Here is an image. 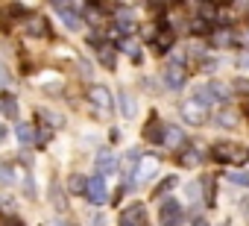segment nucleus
Here are the masks:
<instances>
[{
	"label": "nucleus",
	"instance_id": "1",
	"mask_svg": "<svg viewBox=\"0 0 249 226\" xmlns=\"http://www.w3.org/2000/svg\"><path fill=\"white\" fill-rule=\"evenodd\" d=\"M211 159L214 162H223V165H246L249 162V147L231 144V141H217L211 147Z\"/></svg>",
	"mask_w": 249,
	"mask_h": 226
},
{
	"label": "nucleus",
	"instance_id": "2",
	"mask_svg": "<svg viewBox=\"0 0 249 226\" xmlns=\"http://www.w3.org/2000/svg\"><path fill=\"white\" fill-rule=\"evenodd\" d=\"M159 168H161V159L156 156V153H147V156H141L138 159V168H135V182L132 185H144V182H150L156 173H159Z\"/></svg>",
	"mask_w": 249,
	"mask_h": 226
},
{
	"label": "nucleus",
	"instance_id": "3",
	"mask_svg": "<svg viewBox=\"0 0 249 226\" xmlns=\"http://www.w3.org/2000/svg\"><path fill=\"white\" fill-rule=\"evenodd\" d=\"M208 106L205 103H199L196 97L194 100H188L185 106H182V118H185V124L188 127H202V124H208Z\"/></svg>",
	"mask_w": 249,
	"mask_h": 226
},
{
	"label": "nucleus",
	"instance_id": "4",
	"mask_svg": "<svg viewBox=\"0 0 249 226\" xmlns=\"http://www.w3.org/2000/svg\"><path fill=\"white\" fill-rule=\"evenodd\" d=\"M196 100L205 103V106H208V103H226V100H229V88H226L223 82H208V85L199 88Z\"/></svg>",
	"mask_w": 249,
	"mask_h": 226
},
{
	"label": "nucleus",
	"instance_id": "5",
	"mask_svg": "<svg viewBox=\"0 0 249 226\" xmlns=\"http://www.w3.org/2000/svg\"><path fill=\"white\" fill-rule=\"evenodd\" d=\"M159 217H161V226H182V206L173 197H164V203L159 208Z\"/></svg>",
	"mask_w": 249,
	"mask_h": 226
},
{
	"label": "nucleus",
	"instance_id": "6",
	"mask_svg": "<svg viewBox=\"0 0 249 226\" xmlns=\"http://www.w3.org/2000/svg\"><path fill=\"white\" fill-rule=\"evenodd\" d=\"M88 100H91L100 112H106V115L114 109V97H111V91H108L106 85H91V88H88Z\"/></svg>",
	"mask_w": 249,
	"mask_h": 226
},
{
	"label": "nucleus",
	"instance_id": "7",
	"mask_svg": "<svg viewBox=\"0 0 249 226\" xmlns=\"http://www.w3.org/2000/svg\"><path fill=\"white\" fill-rule=\"evenodd\" d=\"M164 82H167V88L179 91V88L188 82V71H185V65H182V62H170V65L164 68Z\"/></svg>",
	"mask_w": 249,
	"mask_h": 226
},
{
	"label": "nucleus",
	"instance_id": "8",
	"mask_svg": "<svg viewBox=\"0 0 249 226\" xmlns=\"http://www.w3.org/2000/svg\"><path fill=\"white\" fill-rule=\"evenodd\" d=\"M85 194H88V200H91L94 206H103V203L108 200V191H106L103 176H91V179H88V185H85Z\"/></svg>",
	"mask_w": 249,
	"mask_h": 226
},
{
	"label": "nucleus",
	"instance_id": "9",
	"mask_svg": "<svg viewBox=\"0 0 249 226\" xmlns=\"http://www.w3.org/2000/svg\"><path fill=\"white\" fill-rule=\"evenodd\" d=\"M53 6H56V12L62 15V21H65L68 30H79V27H82V18L76 15V6H68V3H53Z\"/></svg>",
	"mask_w": 249,
	"mask_h": 226
},
{
	"label": "nucleus",
	"instance_id": "10",
	"mask_svg": "<svg viewBox=\"0 0 249 226\" xmlns=\"http://www.w3.org/2000/svg\"><path fill=\"white\" fill-rule=\"evenodd\" d=\"M185 132L179 130V127H164V138H161V144L164 147H170V150H179V147H185Z\"/></svg>",
	"mask_w": 249,
	"mask_h": 226
},
{
	"label": "nucleus",
	"instance_id": "11",
	"mask_svg": "<svg viewBox=\"0 0 249 226\" xmlns=\"http://www.w3.org/2000/svg\"><path fill=\"white\" fill-rule=\"evenodd\" d=\"M144 217H147V211H144V206H141V203L129 206L126 211L120 214V220H126V223H135V226H144Z\"/></svg>",
	"mask_w": 249,
	"mask_h": 226
},
{
	"label": "nucleus",
	"instance_id": "12",
	"mask_svg": "<svg viewBox=\"0 0 249 226\" xmlns=\"http://www.w3.org/2000/svg\"><path fill=\"white\" fill-rule=\"evenodd\" d=\"M117 100H120V112H123V118H135V112H138L135 97H132L129 91H120V94H117Z\"/></svg>",
	"mask_w": 249,
	"mask_h": 226
},
{
	"label": "nucleus",
	"instance_id": "13",
	"mask_svg": "<svg viewBox=\"0 0 249 226\" xmlns=\"http://www.w3.org/2000/svg\"><path fill=\"white\" fill-rule=\"evenodd\" d=\"M111 170H117V159H114L111 153H100V156H97V176L111 173Z\"/></svg>",
	"mask_w": 249,
	"mask_h": 226
},
{
	"label": "nucleus",
	"instance_id": "14",
	"mask_svg": "<svg viewBox=\"0 0 249 226\" xmlns=\"http://www.w3.org/2000/svg\"><path fill=\"white\" fill-rule=\"evenodd\" d=\"M0 109H3V115H9V118H18V100L6 91L3 97H0Z\"/></svg>",
	"mask_w": 249,
	"mask_h": 226
},
{
	"label": "nucleus",
	"instance_id": "15",
	"mask_svg": "<svg viewBox=\"0 0 249 226\" xmlns=\"http://www.w3.org/2000/svg\"><path fill=\"white\" fill-rule=\"evenodd\" d=\"M27 30L33 33V36H50V30H47V21L41 18V15H36V18H30V24H27Z\"/></svg>",
	"mask_w": 249,
	"mask_h": 226
},
{
	"label": "nucleus",
	"instance_id": "16",
	"mask_svg": "<svg viewBox=\"0 0 249 226\" xmlns=\"http://www.w3.org/2000/svg\"><path fill=\"white\" fill-rule=\"evenodd\" d=\"M173 38H176V36H173L170 30H161V33L156 36V50H159V53H167V50L173 47Z\"/></svg>",
	"mask_w": 249,
	"mask_h": 226
},
{
	"label": "nucleus",
	"instance_id": "17",
	"mask_svg": "<svg viewBox=\"0 0 249 226\" xmlns=\"http://www.w3.org/2000/svg\"><path fill=\"white\" fill-rule=\"evenodd\" d=\"M144 132H147V138H150V141H156V144H161V138H164V127L159 124V118H153V121L147 124V130H144Z\"/></svg>",
	"mask_w": 249,
	"mask_h": 226
},
{
	"label": "nucleus",
	"instance_id": "18",
	"mask_svg": "<svg viewBox=\"0 0 249 226\" xmlns=\"http://www.w3.org/2000/svg\"><path fill=\"white\" fill-rule=\"evenodd\" d=\"M188 30H191L194 36H211V21H205V18H194Z\"/></svg>",
	"mask_w": 249,
	"mask_h": 226
},
{
	"label": "nucleus",
	"instance_id": "19",
	"mask_svg": "<svg viewBox=\"0 0 249 226\" xmlns=\"http://www.w3.org/2000/svg\"><path fill=\"white\" fill-rule=\"evenodd\" d=\"M211 41H214L217 47H229V44H231V30H226V27L214 30V33H211Z\"/></svg>",
	"mask_w": 249,
	"mask_h": 226
},
{
	"label": "nucleus",
	"instance_id": "20",
	"mask_svg": "<svg viewBox=\"0 0 249 226\" xmlns=\"http://www.w3.org/2000/svg\"><path fill=\"white\" fill-rule=\"evenodd\" d=\"M38 118H41V121H47L50 127H65V118L59 115V112H50V109H41V112H38Z\"/></svg>",
	"mask_w": 249,
	"mask_h": 226
},
{
	"label": "nucleus",
	"instance_id": "21",
	"mask_svg": "<svg viewBox=\"0 0 249 226\" xmlns=\"http://www.w3.org/2000/svg\"><path fill=\"white\" fill-rule=\"evenodd\" d=\"M33 138H36V130L30 124H18V141L21 144H33Z\"/></svg>",
	"mask_w": 249,
	"mask_h": 226
},
{
	"label": "nucleus",
	"instance_id": "22",
	"mask_svg": "<svg viewBox=\"0 0 249 226\" xmlns=\"http://www.w3.org/2000/svg\"><path fill=\"white\" fill-rule=\"evenodd\" d=\"M85 185H88V179H85V176H79V173H73V176L68 179V188H71L73 194H85Z\"/></svg>",
	"mask_w": 249,
	"mask_h": 226
},
{
	"label": "nucleus",
	"instance_id": "23",
	"mask_svg": "<svg viewBox=\"0 0 249 226\" xmlns=\"http://www.w3.org/2000/svg\"><path fill=\"white\" fill-rule=\"evenodd\" d=\"M217 121H220L223 127H234V124H237V115H234L231 109H220V112H217Z\"/></svg>",
	"mask_w": 249,
	"mask_h": 226
},
{
	"label": "nucleus",
	"instance_id": "24",
	"mask_svg": "<svg viewBox=\"0 0 249 226\" xmlns=\"http://www.w3.org/2000/svg\"><path fill=\"white\" fill-rule=\"evenodd\" d=\"M179 165H185V168H196V165H199V153H196V150H185V153L179 156Z\"/></svg>",
	"mask_w": 249,
	"mask_h": 226
},
{
	"label": "nucleus",
	"instance_id": "25",
	"mask_svg": "<svg viewBox=\"0 0 249 226\" xmlns=\"http://www.w3.org/2000/svg\"><path fill=\"white\" fill-rule=\"evenodd\" d=\"M82 12H85V18H88L91 24H97V21H100V12H103V6H97V3H88V6H82Z\"/></svg>",
	"mask_w": 249,
	"mask_h": 226
},
{
	"label": "nucleus",
	"instance_id": "26",
	"mask_svg": "<svg viewBox=\"0 0 249 226\" xmlns=\"http://www.w3.org/2000/svg\"><path fill=\"white\" fill-rule=\"evenodd\" d=\"M117 44H120V50H123V53H129L132 59H141V53H138V44H135L132 38H129V41L123 38V41H117Z\"/></svg>",
	"mask_w": 249,
	"mask_h": 226
},
{
	"label": "nucleus",
	"instance_id": "27",
	"mask_svg": "<svg viewBox=\"0 0 249 226\" xmlns=\"http://www.w3.org/2000/svg\"><path fill=\"white\" fill-rule=\"evenodd\" d=\"M229 182H231V185H249V173H243V170H231V173H229Z\"/></svg>",
	"mask_w": 249,
	"mask_h": 226
},
{
	"label": "nucleus",
	"instance_id": "28",
	"mask_svg": "<svg viewBox=\"0 0 249 226\" xmlns=\"http://www.w3.org/2000/svg\"><path fill=\"white\" fill-rule=\"evenodd\" d=\"M100 59H103L106 68H114V50L111 47H100Z\"/></svg>",
	"mask_w": 249,
	"mask_h": 226
},
{
	"label": "nucleus",
	"instance_id": "29",
	"mask_svg": "<svg viewBox=\"0 0 249 226\" xmlns=\"http://www.w3.org/2000/svg\"><path fill=\"white\" fill-rule=\"evenodd\" d=\"M170 188H176V176H164V182L156 188V197H161V194H167Z\"/></svg>",
	"mask_w": 249,
	"mask_h": 226
},
{
	"label": "nucleus",
	"instance_id": "30",
	"mask_svg": "<svg viewBox=\"0 0 249 226\" xmlns=\"http://www.w3.org/2000/svg\"><path fill=\"white\" fill-rule=\"evenodd\" d=\"M202 188H205V203H208V206H214V194H217V191H214V179L208 176V179L202 182Z\"/></svg>",
	"mask_w": 249,
	"mask_h": 226
},
{
	"label": "nucleus",
	"instance_id": "31",
	"mask_svg": "<svg viewBox=\"0 0 249 226\" xmlns=\"http://www.w3.org/2000/svg\"><path fill=\"white\" fill-rule=\"evenodd\" d=\"M0 85H3V88H9V85H12V76H9V71H6V65H3V62H0Z\"/></svg>",
	"mask_w": 249,
	"mask_h": 226
},
{
	"label": "nucleus",
	"instance_id": "32",
	"mask_svg": "<svg viewBox=\"0 0 249 226\" xmlns=\"http://www.w3.org/2000/svg\"><path fill=\"white\" fill-rule=\"evenodd\" d=\"M0 182H3V185H12V168L3 165V170H0Z\"/></svg>",
	"mask_w": 249,
	"mask_h": 226
},
{
	"label": "nucleus",
	"instance_id": "33",
	"mask_svg": "<svg viewBox=\"0 0 249 226\" xmlns=\"http://www.w3.org/2000/svg\"><path fill=\"white\" fill-rule=\"evenodd\" d=\"M0 211H15V203L9 197H0Z\"/></svg>",
	"mask_w": 249,
	"mask_h": 226
},
{
	"label": "nucleus",
	"instance_id": "34",
	"mask_svg": "<svg viewBox=\"0 0 249 226\" xmlns=\"http://www.w3.org/2000/svg\"><path fill=\"white\" fill-rule=\"evenodd\" d=\"M199 68H202L205 74H214V71H217V62H214V59H205V62H202Z\"/></svg>",
	"mask_w": 249,
	"mask_h": 226
},
{
	"label": "nucleus",
	"instance_id": "35",
	"mask_svg": "<svg viewBox=\"0 0 249 226\" xmlns=\"http://www.w3.org/2000/svg\"><path fill=\"white\" fill-rule=\"evenodd\" d=\"M188 194H191V200H199V185L191 182V185H188Z\"/></svg>",
	"mask_w": 249,
	"mask_h": 226
},
{
	"label": "nucleus",
	"instance_id": "36",
	"mask_svg": "<svg viewBox=\"0 0 249 226\" xmlns=\"http://www.w3.org/2000/svg\"><path fill=\"white\" fill-rule=\"evenodd\" d=\"M91 223H94V226H103V223H106V220H103V217H100V214H94V217H91Z\"/></svg>",
	"mask_w": 249,
	"mask_h": 226
},
{
	"label": "nucleus",
	"instance_id": "37",
	"mask_svg": "<svg viewBox=\"0 0 249 226\" xmlns=\"http://www.w3.org/2000/svg\"><path fill=\"white\" fill-rule=\"evenodd\" d=\"M243 211H246V217H249V200H243Z\"/></svg>",
	"mask_w": 249,
	"mask_h": 226
},
{
	"label": "nucleus",
	"instance_id": "38",
	"mask_svg": "<svg viewBox=\"0 0 249 226\" xmlns=\"http://www.w3.org/2000/svg\"><path fill=\"white\" fill-rule=\"evenodd\" d=\"M53 226H73V223H65V220H56Z\"/></svg>",
	"mask_w": 249,
	"mask_h": 226
},
{
	"label": "nucleus",
	"instance_id": "39",
	"mask_svg": "<svg viewBox=\"0 0 249 226\" xmlns=\"http://www.w3.org/2000/svg\"><path fill=\"white\" fill-rule=\"evenodd\" d=\"M240 65H243V68H249V56H243V62H240Z\"/></svg>",
	"mask_w": 249,
	"mask_h": 226
},
{
	"label": "nucleus",
	"instance_id": "40",
	"mask_svg": "<svg viewBox=\"0 0 249 226\" xmlns=\"http://www.w3.org/2000/svg\"><path fill=\"white\" fill-rule=\"evenodd\" d=\"M194 226H208V223H205V220H196V223H194Z\"/></svg>",
	"mask_w": 249,
	"mask_h": 226
},
{
	"label": "nucleus",
	"instance_id": "41",
	"mask_svg": "<svg viewBox=\"0 0 249 226\" xmlns=\"http://www.w3.org/2000/svg\"><path fill=\"white\" fill-rule=\"evenodd\" d=\"M3 132H6V130H3V127H0V141H3Z\"/></svg>",
	"mask_w": 249,
	"mask_h": 226
},
{
	"label": "nucleus",
	"instance_id": "42",
	"mask_svg": "<svg viewBox=\"0 0 249 226\" xmlns=\"http://www.w3.org/2000/svg\"><path fill=\"white\" fill-rule=\"evenodd\" d=\"M243 44H246V47H249V36H246V38H243Z\"/></svg>",
	"mask_w": 249,
	"mask_h": 226
},
{
	"label": "nucleus",
	"instance_id": "43",
	"mask_svg": "<svg viewBox=\"0 0 249 226\" xmlns=\"http://www.w3.org/2000/svg\"><path fill=\"white\" fill-rule=\"evenodd\" d=\"M0 170H3V165H0Z\"/></svg>",
	"mask_w": 249,
	"mask_h": 226
}]
</instances>
